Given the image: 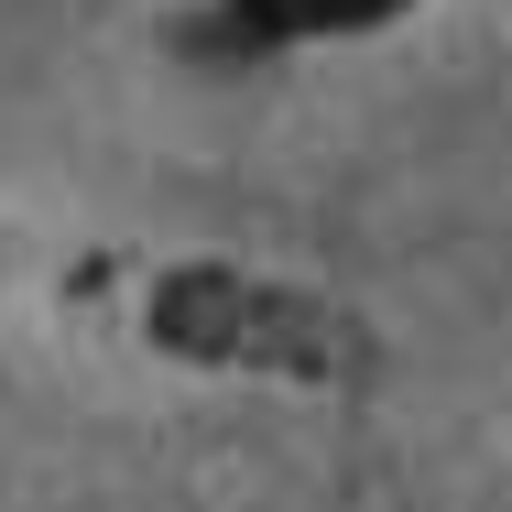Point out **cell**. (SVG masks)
Segmentation results:
<instances>
[{
    "mask_svg": "<svg viewBox=\"0 0 512 512\" xmlns=\"http://www.w3.org/2000/svg\"><path fill=\"white\" fill-rule=\"evenodd\" d=\"M382 11H404V0H229V11L207 22V44H295V33H360V22H382Z\"/></svg>",
    "mask_w": 512,
    "mask_h": 512,
    "instance_id": "obj_1",
    "label": "cell"
}]
</instances>
